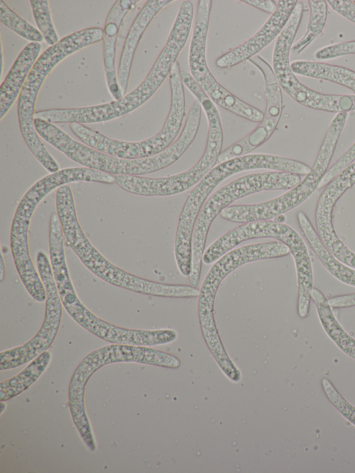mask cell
<instances>
[{"instance_id": "16", "label": "cell", "mask_w": 355, "mask_h": 473, "mask_svg": "<svg viewBox=\"0 0 355 473\" xmlns=\"http://www.w3.org/2000/svg\"><path fill=\"white\" fill-rule=\"evenodd\" d=\"M298 1L279 0L275 11L248 40L218 57L215 64L218 69L234 67L257 55L277 40L288 23Z\"/></svg>"}, {"instance_id": "14", "label": "cell", "mask_w": 355, "mask_h": 473, "mask_svg": "<svg viewBox=\"0 0 355 473\" xmlns=\"http://www.w3.org/2000/svg\"><path fill=\"white\" fill-rule=\"evenodd\" d=\"M261 72L265 83L266 110L257 127L241 139L222 150L217 164L250 154L262 146L272 135L283 110L282 89L276 80L272 67L260 55L248 60Z\"/></svg>"}, {"instance_id": "31", "label": "cell", "mask_w": 355, "mask_h": 473, "mask_svg": "<svg viewBox=\"0 0 355 473\" xmlns=\"http://www.w3.org/2000/svg\"><path fill=\"white\" fill-rule=\"evenodd\" d=\"M275 221L284 223L286 221V216L284 214L279 215L275 218Z\"/></svg>"}, {"instance_id": "28", "label": "cell", "mask_w": 355, "mask_h": 473, "mask_svg": "<svg viewBox=\"0 0 355 473\" xmlns=\"http://www.w3.org/2000/svg\"><path fill=\"white\" fill-rule=\"evenodd\" d=\"M327 4L338 14L355 24V3L352 0H328Z\"/></svg>"}, {"instance_id": "32", "label": "cell", "mask_w": 355, "mask_h": 473, "mask_svg": "<svg viewBox=\"0 0 355 473\" xmlns=\"http://www.w3.org/2000/svg\"><path fill=\"white\" fill-rule=\"evenodd\" d=\"M354 1V2L355 3V0H354V1Z\"/></svg>"}, {"instance_id": "9", "label": "cell", "mask_w": 355, "mask_h": 473, "mask_svg": "<svg viewBox=\"0 0 355 473\" xmlns=\"http://www.w3.org/2000/svg\"><path fill=\"white\" fill-rule=\"evenodd\" d=\"M303 12V3L298 1L274 45L272 68L281 89L297 103L313 110L336 114L354 111L355 95L326 94L315 92L301 83L292 71L290 54Z\"/></svg>"}, {"instance_id": "11", "label": "cell", "mask_w": 355, "mask_h": 473, "mask_svg": "<svg viewBox=\"0 0 355 473\" xmlns=\"http://www.w3.org/2000/svg\"><path fill=\"white\" fill-rule=\"evenodd\" d=\"M211 7V0L198 1L188 55L190 74L215 104L245 119L259 123L264 113L228 91L208 67L206 49Z\"/></svg>"}, {"instance_id": "18", "label": "cell", "mask_w": 355, "mask_h": 473, "mask_svg": "<svg viewBox=\"0 0 355 473\" xmlns=\"http://www.w3.org/2000/svg\"><path fill=\"white\" fill-rule=\"evenodd\" d=\"M172 0H148L143 6L133 21L127 34L117 71L119 87L123 96L126 94L135 53L148 25L155 17Z\"/></svg>"}, {"instance_id": "24", "label": "cell", "mask_w": 355, "mask_h": 473, "mask_svg": "<svg viewBox=\"0 0 355 473\" xmlns=\"http://www.w3.org/2000/svg\"><path fill=\"white\" fill-rule=\"evenodd\" d=\"M310 15L306 31L302 37L293 44L292 50L302 53L322 32L327 19V1L324 0L308 1Z\"/></svg>"}, {"instance_id": "22", "label": "cell", "mask_w": 355, "mask_h": 473, "mask_svg": "<svg viewBox=\"0 0 355 473\" xmlns=\"http://www.w3.org/2000/svg\"><path fill=\"white\" fill-rule=\"evenodd\" d=\"M51 354L45 351L37 356L19 374L0 383V400L6 402L15 397L33 384L46 370Z\"/></svg>"}, {"instance_id": "4", "label": "cell", "mask_w": 355, "mask_h": 473, "mask_svg": "<svg viewBox=\"0 0 355 473\" xmlns=\"http://www.w3.org/2000/svg\"><path fill=\"white\" fill-rule=\"evenodd\" d=\"M184 86L200 103L207 120V139L202 155L191 167L175 175L159 178L114 175L115 183L123 190L143 196L176 195L196 186L217 164L223 143L220 113L215 103L192 78L185 80Z\"/></svg>"}, {"instance_id": "15", "label": "cell", "mask_w": 355, "mask_h": 473, "mask_svg": "<svg viewBox=\"0 0 355 473\" xmlns=\"http://www.w3.org/2000/svg\"><path fill=\"white\" fill-rule=\"evenodd\" d=\"M355 184V162L335 177L320 194L315 208L317 234L326 248L344 264L355 268V252L337 235L333 225V211L340 198Z\"/></svg>"}, {"instance_id": "20", "label": "cell", "mask_w": 355, "mask_h": 473, "mask_svg": "<svg viewBox=\"0 0 355 473\" xmlns=\"http://www.w3.org/2000/svg\"><path fill=\"white\" fill-rule=\"evenodd\" d=\"M42 45L30 42L19 53L0 87V119L8 113L19 97L35 63L40 57Z\"/></svg>"}, {"instance_id": "25", "label": "cell", "mask_w": 355, "mask_h": 473, "mask_svg": "<svg viewBox=\"0 0 355 473\" xmlns=\"http://www.w3.org/2000/svg\"><path fill=\"white\" fill-rule=\"evenodd\" d=\"M0 19L2 24L22 38L31 42H42L40 31L14 12L2 0L0 1Z\"/></svg>"}, {"instance_id": "17", "label": "cell", "mask_w": 355, "mask_h": 473, "mask_svg": "<svg viewBox=\"0 0 355 473\" xmlns=\"http://www.w3.org/2000/svg\"><path fill=\"white\" fill-rule=\"evenodd\" d=\"M138 0H117L110 8L103 29V64L107 89L114 98L119 100L123 97L119 87L116 69V42L125 15L133 9Z\"/></svg>"}, {"instance_id": "2", "label": "cell", "mask_w": 355, "mask_h": 473, "mask_svg": "<svg viewBox=\"0 0 355 473\" xmlns=\"http://www.w3.org/2000/svg\"><path fill=\"white\" fill-rule=\"evenodd\" d=\"M256 169L306 175L311 167L296 160L266 153H252L217 164L188 194L179 217L174 255L180 273L189 277L192 270V239L198 214L209 195L223 181L236 173Z\"/></svg>"}, {"instance_id": "30", "label": "cell", "mask_w": 355, "mask_h": 473, "mask_svg": "<svg viewBox=\"0 0 355 473\" xmlns=\"http://www.w3.org/2000/svg\"><path fill=\"white\" fill-rule=\"evenodd\" d=\"M4 264H3V256L1 257V280L3 281V277H4V270H3Z\"/></svg>"}, {"instance_id": "27", "label": "cell", "mask_w": 355, "mask_h": 473, "mask_svg": "<svg viewBox=\"0 0 355 473\" xmlns=\"http://www.w3.org/2000/svg\"><path fill=\"white\" fill-rule=\"evenodd\" d=\"M355 54V40L325 46L316 51L318 60H329L343 55Z\"/></svg>"}, {"instance_id": "29", "label": "cell", "mask_w": 355, "mask_h": 473, "mask_svg": "<svg viewBox=\"0 0 355 473\" xmlns=\"http://www.w3.org/2000/svg\"><path fill=\"white\" fill-rule=\"evenodd\" d=\"M244 3L266 13L272 15L276 10L277 1L275 0H241Z\"/></svg>"}, {"instance_id": "19", "label": "cell", "mask_w": 355, "mask_h": 473, "mask_svg": "<svg viewBox=\"0 0 355 473\" xmlns=\"http://www.w3.org/2000/svg\"><path fill=\"white\" fill-rule=\"evenodd\" d=\"M292 71L300 76L327 80L346 87L355 93V71L349 68L325 62L298 60L291 62ZM355 162V141L335 162L343 171Z\"/></svg>"}, {"instance_id": "3", "label": "cell", "mask_w": 355, "mask_h": 473, "mask_svg": "<svg viewBox=\"0 0 355 473\" xmlns=\"http://www.w3.org/2000/svg\"><path fill=\"white\" fill-rule=\"evenodd\" d=\"M103 34L101 28H87L64 36L57 44L49 46L35 63L18 97L17 117L21 135L31 153L50 173L60 169L35 128V107L39 91L58 63L73 53L102 41Z\"/></svg>"}, {"instance_id": "23", "label": "cell", "mask_w": 355, "mask_h": 473, "mask_svg": "<svg viewBox=\"0 0 355 473\" xmlns=\"http://www.w3.org/2000/svg\"><path fill=\"white\" fill-rule=\"evenodd\" d=\"M315 307L322 327L330 339L343 352L355 359V339L340 325L328 300H319Z\"/></svg>"}, {"instance_id": "5", "label": "cell", "mask_w": 355, "mask_h": 473, "mask_svg": "<svg viewBox=\"0 0 355 473\" xmlns=\"http://www.w3.org/2000/svg\"><path fill=\"white\" fill-rule=\"evenodd\" d=\"M289 254L288 248L279 241L248 244L227 252L207 273L198 297V314L205 341L219 366H225L232 361L223 346L214 319L215 300L223 281L248 263Z\"/></svg>"}, {"instance_id": "12", "label": "cell", "mask_w": 355, "mask_h": 473, "mask_svg": "<svg viewBox=\"0 0 355 473\" xmlns=\"http://www.w3.org/2000/svg\"><path fill=\"white\" fill-rule=\"evenodd\" d=\"M36 266L46 290L45 313L38 332L24 344L0 353V370H7L23 366L47 351L58 333L62 303L55 284L50 259L43 250L36 255Z\"/></svg>"}, {"instance_id": "21", "label": "cell", "mask_w": 355, "mask_h": 473, "mask_svg": "<svg viewBox=\"0 0 355 473\" xmlns=\"http://www.w3.org/2000/svg\"><path fill=\"white\" fill-rule=\"evenodd\" d=\"M296 217L302 234L325 269L340 282L355 287V269L338 260L326 248L304 212H298Z\"/></svg>"}, {"instance_id": "1", "label": "cell", "mask_w": 355, "mask_h": 473, "mask_svg": "<svg viewBox=\"0 0 355 473\" xmlns=\"http://www.w3.org/2000/svg\"><path fill=\"white\" fill-rule=\"evenodd\" d=\"M56 213L69 246L94 275L113 286L132 292L172 298H196L200 290L190 284H166L149 280L120 268L107 260L89 241L78 219L71 187L56 190Z\"/></svg>"}, {"instance_id": "6", "label": "cell", "mask_w": 355, "mask_h": 473, "mask_svg": "<svg viewBox=\"0 0 355 473\" xmlns=\"http://www.w3.org/2000/svg\"><path fill=\"white\" fill-rule=\"evenodd\" d=\"M302 179V175L282 171L254 173L234 179L215 191L203 205L195 224L190 285L198 286L209 230L218 214L236 200L263 191L289 190Z\"/></svg>"}, {"instance_id": "7", "label": "cell", "mask_w": 355, "mask_h": 473, "mask_svg": "<svg viewBox=\"0 0 355 473\" xmlns=\"http://www.w3.org/2000/svg\"><path fill=\"white\" fill-rule=\"evenodd\" d=\"M50 261L63 307L80 327L107 342L138 346H154L174 342L171 329H128L108 322L89 311L80 300L72 283L64 252L53 253Z\"/></svg>"}, {"instance_id": "10", "label": "cell", "mask_w": 355, "mask_h": 473, "mask_svg": "<svg viewBox=\"0 0 355 473\" xmlns=\"http://www.w3.org/2000/svg\"><path fill=\"white\" fill-rule=\"evenodd\" d=\"M121 362H135L169 368H178L181 364L176 356L148 346L112 343L96 349L80 362L71 378L68 402L72 417L80 418L87 415L85 391L91 376L105 365Z\"/></svg>"}, {"instance_id": "8", "label": "cell", "mask_w": 355, "mask_h": 473, "mask_svg": "<svg viewBox=\"0 0 355 473\" xmlns=\"http://www.w3.org/2000/svg\"><path fill=\"white\" fill-rule=\"evenodd\" d=\"M35 128L40 137L81 166L112 175H143L164 169L178 160L176 150L168 147L147 158L127 160L116 157L80 143L55 126L41 118H35Z\"/></svg>"}, {"instance_id": "26", "label": "cell", "mask_w": 355, "mask_h": 473, "mask_svg": "<svg viewBox=\"0 0 355 473\" xmlns=\"http://www.w3.org/2000/svg\"><path fill=\"white\" fill-rule=\"evenodd\" d=\"M33 16L45 42L50 46L57 44L60 40L54 27L49 1L47 0H31Z\"/></svg>"}, {"instance_id": "13", "label": "cell", "mask_w": 355, "mask_h": 473, "mask_svg": "<svg viewBox=\"0 0 355 473\" xmlns=\"http://www.w3.org/2000/svg\"><path fill=\"white\" fill-rule=\"evenodd\" d=\"M43 200L37 191L28 189L15 209L10 227V244L19 278L31 297L37 302L46 301V290L31 257L28 230L32 216Z\"/></svg>"}]
</instances>
